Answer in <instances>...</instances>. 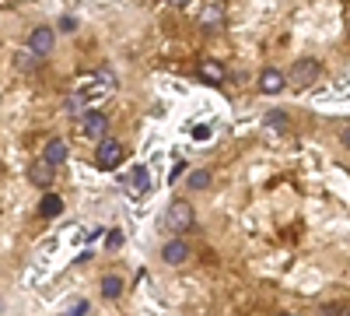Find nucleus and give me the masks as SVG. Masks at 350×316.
<instances>
[{
  "mask_svg": "<svg viewBox=\"0 0 350 316\" xmlns=\"http://www.w3.org/2000/svg\"><path fill=\"white\" fill-rule=\"evenodd\" d=\"M193 221H196V215H193V204H189V200H172V204L165 208V218H161L165 232H172V236L189 232Z\"/></svg>",
  "mask_w": 350,
  "mask_h": 316,
  "instance_id": "nucleus-1",
  "label": "nucleus"
},
{
  "mask_svg": "<svg viewBox=\"0 0 350 316\" xmlns=\"http://www.w3.org/2000/svg\"><path fill=\"white\" fill-rule=\"evenodd\" d=\"M123 155H126L123 141H116V137H109V134H105V137L98 141V151H95V165H98L102 172H112V169H120Z\"/></svg>",
  "mask_w": 350,
  "mask_h": 316,
  "instance_id": "nucleus-2",
  "label": "nucleus"
},
{
  "mask_svg": "<svg viewBox=\"0 0 350 316\" xmlns=\"http://www.w3.org/2000/svg\"><path fill=\"white\" fill-rule=\"evenodd\" d=\"M319 74H323V64H319L315 56H301V60H295V67H291L287 81L295 84V88H308V84L319 81Z\"/></svg>",
  "mask_w": 350,
  "mask_h": 316,
  "instance_id": "nucleus-3",
  "label": "nucleus"
},
{
  "mask_svg": "<svg viewBox=\"0 0 350 316\" xmlns=\"http://www.w3.org/2000/svg\"><path fill=\"white\" fill-rule=\"evenodd\" d=\"M81 134L84 137H92L95 145L109 134V117L105 112H98V109H88V112H81Z\"/></svg>",
  "mask_w": 350,
  "mask_h": 316,
  "instance_id": "nucleus-4",
  "label": "nucleus"
},
{
  "mask_svg": "<svg viewBox=\"0 0 350 316\" xmlns=\"http://www.w3.org/2000/svg\"><path fill=\"white\" fill-rule=\"evenodd\" d=\"M53 46H56V32L49 25H36L32 32H28V49H32L36 56H49Z\"/></svg>",
  "mask_w": 350,
  "mask_h": 316,
  "instance_id": "nucleus-5",
  "label": "nucleus"
},
{
  "mask_svg": "<svg viewBox=\"0 0 350 316\" xmlns=\"http://www.w3.org/2000/svg\"><path fill=\"white\" fill-rule=\"evenodd\" d=\"M123 186H126L130 197H144V193H148V190H151V172H148V165H133L130 176L123 180Z\"/></svg>",
  "mask_w": 350,
  "mask_h": 316,
  "instance_id": "nucleus-6",
  "label": "nucleus"
},
{
  "mask_svg": "<svg viewBox=\"0 0 350 316\" xmlns=\"http://www.w3.org/2000/svg\"><path fill=\"white\" fill-rule=\"evenodd\" d=\"M161 260H165L168 267H179V264H186V260H189V243H186L183 236L168 239V243H165V250H161Z\"/></svg>",
  "mask_w": 350,
  "mask_h": 316,
  "instance_id": "nucleus-7",
  "label": "nucleus"
},
{
  "mask_svg": "<svg viewBox=\"0 0 350 316\" xmlns=\"http://www.w3.org/2000/svg\"><path fill=\"white\" fill-rule=\"evenodd\" d=\"M53 169H56L53 162L39 158V162H32V165H28V180H32L39 190H49V186H53V180H56V176H53Z\"/></svg>",
  "mask_w": 350,
  "mask_h": 316,
  "instance_id": "nucleus-8",
  "label": "nucleus"
},
{
  "mask_svg": "<svg viewBox=\"0 0 350 316\" xmlns=\"http://www.w3.org/2000/svg\"><path fill=\"white\" fill-rule=\"evenodd\" d=\"M67 155H70V151H67V141H64V137H49V141H46V148H42V158H46V162L64 165Z\"/></svg>",
  "mask_w": 350,
  "mask_h": 316,
  "instance_id": "nucleus-9",
  "label": "nucleus"
},
{
  "mask_svg": "<svg viewBox=\"0 0 350 316\" xmlns=\"http://www.w3.org/2000/svg\"><path fill=\"white\" fill-rule=\"evenodd\" d=\"M284 84H287V77H284L280 71H273V67H267V71L259 74V92H267V95L284 92Z\"/></svg>",
  "mask_w": 350,
  "mask_h": 316,
  "instance_id": "nucleus-10",
  "label": "nucleus"
},
{
  "mask_svg": "<svg viewBox=\"0 0 350 316\" xmlns=\"http://www.w3.org/2000/svg\"><path fill=\"white\" fill-rule=\"evenodd\" d=\"M196 74L207 81V84H224V77H228V71H224L217 60H203V64L196 67Z\"/></svg>",
  "mask_w": 350,
  "mask_h": 316,
  "instance_id": "nucleus-11",
  "label": "nucleus"
},
{
  "mask_svg": "<svg viewBox=\"0 0 350 316\" xmlns=\"http://www.w3.org/2000/svg\"><path fill=\"white\" fill-rule=\"evenodd\" d=\"M200 25H203V28H221V25H224V4H221V0L207 4V11L200 14Z\"/></svg>",
  "mask_w": 350,
  "mask_h": 316,
  "instance_id": "nucleus-12",
  "label": "nucleus"
},
{
  "mask_svg": "<svg viewBox=\"0 0 350 316\" xmlns=\"http://www.w3.org/2000/svg\"><path fill=\"white\" fill-rule=\"evenodd\" d=\"M39 215H42V218H56V215H64V197H56V193L42 190V204H39Z\"/></svg>",
  "mask_w": 350,
  "mask_h": 316,
  "instance_id": "nucleus-13",
  "label": "nucleus"
},
{
  "mask_svg": "<svg viewBox=\"0 0 350 316\" xmlns=\"http://www.w3.org/2000/svg\"><path fill=\"white\" fill-rule=\"evenodd\" d=\"M98 289H102V295H105V299H120V295H123V289H126V281H123L120 274H105Z\"/></svg>",
  "mask_w": 350,
  "mask_h": 316,
  "instance_id": "nucleus-14",
  "label": "nucleus"
},
{
  "mask_svg": "<svg viewBox=\"0 0 350 316\" xmlns=\"http://www.w3.org/2000/svg\"><path fill=\"white\" fill-rule=\"evenodd\" d=\"M39 60H42V56H36V53L28 49V46H25L21 53H14V67H18L21 74H32V71L39 67Z\"/></svg>",
  "mask_w": 350,
  "mask_h": 316,
  "instance_id": "nucleus-15",
  "label": "nucleus"
},
{
  "mask_svg": "<svg viewBox=\"0 0 350 316\" xmlns=\"http://www.w3.org/2000/svg\"><path fill=\"white\" fill-rule=\"evenodd\" d=\"M189 190H196V193H203V190H211V172L207 169H196V172H189Z\"/></svg>",
  "mask_w": 350,
  "mask_h": 316,
  "instance_id": "nucleus-16",
  "label": "nucleus"
},
{
  "mask_svg": "<svg viewBox=\"0 0 350 316\" xmlns=\"http://www.w3.org/2000/svg\"><path fill=\"white\" fill-rule=\"evenodd\" d=\"M267 127H273V130H287V112H284V109L267 112Z\"/></svg>",
  "mask_w": 350,
  "mask_h": 316,
  "instance_id": "nucleus-17",
  "label": "nucleus"
},
{
  "mask_svg": "<svg viewBox=\"0 0 350 316\" xmlns=\"http://www.w3.org/2000/svg\"><path fill=\"white\" fill-rule=\"evenodd\" d=\"M56 28H60V32H74V28H77V21L67 14V18H60V25H56Z\"/></svg>",
  "mask_w": 350,
  "mask_h": 316,
  "instance_id": "nucleus-18",
  "label": "nucleus"
},
{
  "mask_svg": "<svg viewBox=\"0 0 350 316\" xmlns=\"http://www.w3.org/2000/svg\"><path fill=\"white\" fill-rule=\"evenodd\" d=\"M183 172H186V165H175V169H172V176H168V180H172V183H179V176H183Z\"/></svg>",
  "mask_w": 350,
  "mask_h": 316,
  "instance_id": "nucleus-19",
  "label": "nucleus"
},
{
  "mask_svg": "<svg viewBox=\"0 0 350 316\" xmlns=\"http://www.w3.org/2000/svg\"><path fill=\"white\" fill-rule=\"evenodd\" d=\"M172 8H186V4H193V0H168Z\"/></svg>",
  "mask_w": 350,
  "mask_h": 316,
  "instance_id": "nucleus-20",
  "label": "nucleus"
},
{
  "mask_svg": "<svg viewBox=\"0 0 350 316\" xmlns=\"http://www.w3.org/2000/svg\"><path fill=\"white\" fill-rule=\"evenodd\" d=\"M347 28H350V18H347Z\"/></svg>",
  "mask_w": 350,
  "mask_h": 316,
  "instance_id": "nucleus-21",
  "label": "nucleus"
}]
</instances>
